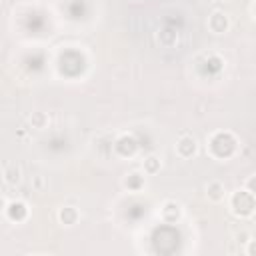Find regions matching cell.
<instances>
[{"label": "cell", "mask_w": 256, "mask_h": 256, "mask_svg": "<svg viewBox=\"0 0 256 256\" xmlns=\"http://www.w3.org/2000/svg\"><path fill=\"white\" fill-rule=\"evenodd\" d=\"M232 208H234L236 214L248 216V214L254 210V194L248 192V190L234 194V198H232Z\"/></svg>", "instance_id": "obj_1"}, {"label": "cell", "mask_w": 256, "mask_h": 256, "mask_svg": "<svg viewBox=\"0 0 256 256\" xmlns=\"http://www.w3.org/2000/svg\"><path fill=\"white\" fill-rule=\"evenodd\" d=\"M176 152L182 158H190L196 154V140L192 136H182L176 144Z\"/></svg>", "instance_id": "obj_2"}, {"label": "cell", "mask_w": 256, "mask_h": 256, "mask_svg": "<svg viewBox=\"0 0 256 256\" xmlns=\"http://www.w3.org/2000/svg\"><path fill=\"white\" fill-rule=\"evenodd\" d=\"M180 216H182V208L178 202H174V200L164 202V206H162V220L164 222H176Z\"/></svg>", "instance_id": "obj_3"}, {"label": "cell", "mask_w": 256, "mask_h": 256, "mask_svg": "<svg viewBox=\"0 0 256 256\" xmlns=\"http://www.w3.org/2000/svg\"><path fill=\"white\" fill-rule=\"evenodd\" d=\"M208 28H210L212 32H216V34L226 32V30H228V18H226V14L214 12V14L208 18Z\"/></svg>", "instance_id": "obj_4"}, {"label": "cell", "mask_w": 256, "mask_h": 256, "mask_svg": "<svg viewBox=\"0 0 256 256\" xmlns=\"http://www.w3.org/2000/svg\"><path fill=\"white\" fill-rule=\"evenodd\" d=\"M26 204L24 202H10L8 208H6V214L12 218V220H22L26 216Z\"/></svg>", "instance_id": "obj_5"}, {"label": "cell", "mask_w": 256, "mask_h": 256, "mask_svg": "<svg viewBox=\"0 0 256 256\" xmlns=\"http://www.w3.org/2000/svg\"><path fill=\"white\" fill-rule=\"evenodd\" d=\"M58 218H60V222H62V224H66V226H72V224L78 220V212H76L74 208L66 206V208H62V210L58 212Z\"/></svg>", "instance_id": "obj_6"}, {"label": "cell", "mask_w": 256, "mask_h": 256, "mask_svg": "<svg viewBox=\"0 0 256 256\" xmlns=\"http://www.w3.org/2000/svg\"><path fill=\"white\" fill-rule=\"evenodd\" d=\"M206 194H208V198H210V200L218 202V200H222V198H224V186H222L220 182H210V184H208V188H206Z\"/></svg>", "instance_id": "obj_7"}, {"label": "cell", "mask_w": 256, "mask_h": 256, "mask_svg": "<svg viewBox=\"0 0 256 256\" xmlns=\"http://www.w3.org/2000/svg\"><path fill=\"white\" fill-rule=\"evenodd\" d=\"M160 170V160L156 156H148L144 160V172L146 174H156Z\"/></svg>", "instance_id": "obj_8"}, {"label": "cell", "mask_w": 256, "mask_h": 256, "mask_svg": "<svg viewBox=\"0 0 256 256\" xmlns=\"http://www.w3.org/2000/svg\"><path fill=\"white\" fill-rule=\"evenodd\" d=\"M142 176L138 174V172H132V174H128V178L124 180V186L126 188H130V190H138L140 186H142Z\"/></svg>", "instance_id": "obj_9"}, {"label": "cell", "mask_w": 256, "mask_h": 256, "mask_svg": "<svg viewBox=\"0 0 256 256\" xmlns=\"http://www.w3.org/2000/svg\"><path fill=\"white\" fill-rule=\"evenodd\" d=\"M4 180L10 182V184H12V182H18V180H20V170H18L16 166H8V168L4 170Z\"/></svg>", "instance_id": "obj_10"}, {"label": "cell", "mask_w": 256, "mask_h": 256, "mask_svg": "<svg viewBox=\"0 0 256 256\" xmlns=\"http://www.w3.org/2000/svg\"><path fill=\"white\" fill-rule=\"evenodd\" d=\"M46 122H48V118H46L44 112H34V114H32V126H34V128H44Z\"/></svg>", "instance_id": "obj_11"}, {"label": "cell", "mask_w": 256, "mask_h": 256, "mask_svg": "<svg viewBox=\"0 0 256 256\" xmlns=\"http://www.w3.org/2000/svg\"><path fill=\"white\" fill-rule=\"evenodd\" d=\"M246 190H248V192H252V194L256 196V176H252V178H248V180H246Z\"/></svg>", "instance_id": "obj_12"}, {"label": "cell", "mask_w": 256, "mask_h": 256, "mask_svg": "<svg viewBox=\"0 0 256 256\" xmlns=\"http://www.w3.org/2000/svg\"><path fill=\"white\" fill-rule=\"evenodd\" d=\"M246 252H248V254H256V240H252V242L248 244V248H246Z\"/></svg>", "instance_id": "obj_13"}, {"label": "cell", "mask_w": 256, "mask_h": 256, "mask_svg": "<svg viewBox=\"0 0 256 256\" xmlns=\"http://www.w3.org/2000/svg\"><path fill=\"white\" fill-rule=\"evenodd\" d=\"M134 2H138V0H134Z\"/></svg>", "instance_id": "obj_14"}]
</instances>
